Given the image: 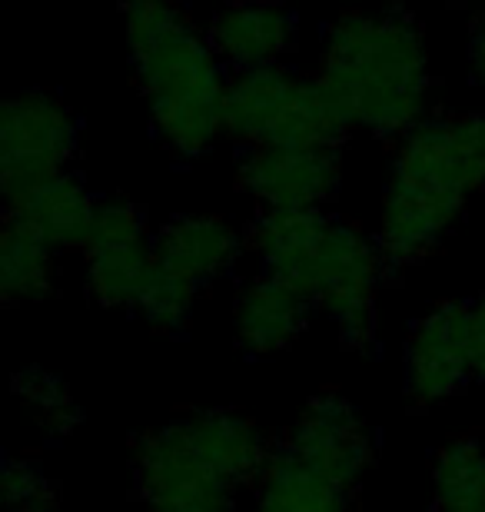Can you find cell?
I'll use <instances>...</instances> for the list:
<instances>
[{
	"label": "cell",
	"mask_w": 485,
	"mask_h": 512,
	"mask_svg": "<svg viewBox=\"0 0 485 512\" xmlns=\"http://www.w3.org/2000/svg\"><path fill=\"white\" fill-rule=\"evenodd\" d=\"M319 84L346 124L373 137H402L429 117L432 74L419 24L406 10H349L326 27Z\"/></svg>",
	"instance_id": "2"
},
{
	"label": "cell",
	"mask_w": 485,
	"mask_h": 512,
	"mask_svg": "<svg viewBox=\"0 0 485 512\" xmlns=\"http://www.w3.org/2000/svg\"><path fill=\"white\" fill-rule=\"evenodd\" d=\"M243 253V237L230 220L216 213H190L170 220L153 240V256L160 266L193 283L196 290L233 270Z\"/></svg>",
	"instance_id": "13"
},
{
	"label": "cell",
	"mask_w": 485,
	"mask_h": 512,
	"mask_svg": "<svg viewBox=\"0 0 485 512\" xmlns=\"http://www.w3.org/2000/svg\"><path fill=\"white\" fill-rule=\"evenodd\" d=\"M472 370V303L446 300L416 320L406 343V393L436 406L466 386Z\"/></svg>",
	"instance_id": "10"
},
{
	"label": "cell",
	"mask_w": 485,
	"mask_h": 512,
	"mask_svg": "<svg viewBox=\"0 0 485 512\" xmlns=\"http://www.w3.org/2000/svg\"><path fill=\"white\" fill-rule=\"evenodd\" d=\"M223 127L240 147H339L353 130L316 74L286 64L230 74Z\"/></svg>",
	"instance_id": "5"
},
{
	"label": "cell",
	"mask_w": 485,
	"mask_h": 512,
	"mask_svg": "<svg viewBox=\"0 0 485 512\" xmlns=\"http://www.w3.org/2000/svg\"><path fill=\"white\" fill-rule=\"evenodd\" d=\"M472 370L485 383V293L472 303Z\"/></svg>",
	"instance_id": "24"
},
{
	"label": "cell",
	"mask_w": 485,
	"mask_h": 512,
	"mask_svg": "<svg viewBox=\"0 0 485 512\" xmlns=\"http://www.w3.org/2000/svg\"><path fill=\"white\" fill-rule=\"evenodd\" d=\"M133 476L150 512H233L230 483L183 433L180 419L150 429L133 446Z\"/></svg>",
	"instance_id": "7"
},
{
	"label": "cell",
	"mask_w": 485,
	"mask_h": 512,
	"mask_svg": "<svg viewBox=\"0 0 485 512\" xmlns=\"http://www.w3.org/2000/svg\"><path fill=\"white\" fill-rule=\"evenodd\" d=\"M183 433L190 443L220 469V473L236 486L256 483L270 463L273 449L266 446V436L253 419H246L230 409H193L180 416Z\"/></svg>",
	"instance_id": "15"
},
{
	"label": "cell",
	"mask_w": 485,
	"mask_h": 512,
	"mask_svg": "<svg viewBox=\"0 0 485 512\" xmlns=\"http://www.w3.org/2000/svg\"><path fill=\"white\" fill-rule=\"evenodd\" d=\"M54 290V247L17 217L0 233V293L7 303H37Z\"/></svg>",
	"instance_id": "18"
},
{
	"label": "cell",
	"mask_w": 485,
	"mask_h": 512,
	"mask_svg": "<svg viewBox=\"0 0 485 512\" xmlns=\"http://www.w3.org/2000/svg\"><path fill=\"white\" fill-rule=\"evenodd\" d=\"M439 512H485V449L476 439H452L432 466Z\"/></svg>",
	"instance_id": "19"
},
{
	"label": "cell",
	"mask_w": 485,
	"mask_h": 512,
	"mask_svg": "<svg viewBox=\"0 0 485 512\" xmlns=\"http://www.w3.org/2000/svg\"><path fill=\"white\" fill-rule=\"evenodd\" d=\"M309 310H313V303L299 290H293L290 283L276 280L270 273H260L236 293V343L253 356L283 350V346H290L306 330Z\"/></svg>",
	"instance_id": "14"
},
{
	"label": "cell",
	"mask_w": 485,
	"mask_h": 512,
	"mask_svg": "<svg viewBox=\"0 0 485 512\" xmlns=\"http://www.w3.org/2000/svg\"><path fill=\"white\" fill-rule=\"evenodd\" d=\"M206 37L230 74L276 67L296 50V14L276 0H240L226 4L210 20Z\"/></svg>",
	"instance_id": "12"
},
{
	"label": "cell",
	"mask_w": 485,
	"mask_h": 512,
	"mask_svg": "<svg viewBox=\"0 0 485 512\" xmlns=\"http://www.w3.org/2000/svg\"><path fill=\"white\" fill-rule=\"evenodd\" d=\"M7 213L27 223L54 250H84L90 227H94L97 200L90 197L77 177L60 173V177L30 193L27 200H20L17 207H7Z\"/></svg>",
	"instance_id": "16"
},
{
	"label": "cell",
	"mask_w": 485,
	"mask_h": 512,
	"mask_svg": "<svg viewBox=\"0 0 485 512\" xmlns=\"http://www.w3.org/2000/svg\"><path fill=\"white\" fill-rule=\"evenodd\" d=\"M77 150V120L64 100L44 90L10 97L0 107V190L17 207L60 173Z\"/></svg>",
	"instance_id": "6"
},
{
	"label": "cell",
	"mask_w": 485,
	"mask_h": 512,
	"mask_svg": "<svg viewBox=\"0 0 485 512\" xmlns=\"http://www.w3.org/2000/svg\"><path fill=\"white\" fill-rule=\"evenodd\" d=\"M479 190H485V114L426 117L402 133L379 213L386 263H416L436 250Z\"/></svg>",
	"instance_id": "3"
},
{
	"label": "cell",
	"mask_w": 485,
	"mask_h": 512,
	"mask_svg": "<svg viewBox=\"0 0 485 512\" xmlns=\"http://www.w3.org/2000/svg\"><path fill=\"white\" fill-rule=\"evenodd\" d=\"M283 446L346 493H353L373 463V436L356 406L339 393H319L309 399L296 423L286 429Z\"/></svg>",
	"instance_id": "11"
},
{
	"label": "cell",
	"mask_w": 485,
	"mask_h": 512,
	"mask_svg": "<svg viewBox=\"0 0 485 512\" xmlns=\"http://www.w3.org/2000/svg\"><path fill=\"white\" fill-rule=\"evenodd\" d=\"M14 396L20 409L50 436H67L80 423V409L70 389L44 370H20L14 376Z\"/></svg>",
	"instance_id": "20"
},
{
	"label": "cell",
	"mask_w": 485,
	"mask_h": 512,
	"mask_svg": "<svg viewBox=\"0 0 485 512\" xmlns=\"http://www.w3.org/2000/svg\"><path fill=\"white\" fill-rule=\"evenodd\" d=\"M263 273L290 283L323 310L353 350L376 343V293L386 256L353 223L323 210L263 213L250 230Z\"/></svg>",
	"instance_id": "4"
},
{
	"label": "cell",
	"mask_w": 485,
	"mask_h": 512,
	"mask_svg": "<svg viewBox=\"0 0 485 512\" xmlns=\"http://www.w3.org/2000/svg\"><path fill=\"white\" fill-rule=\"evenodd\" d=\"M84 256L90 296L110 310H137L157 256L140 210L130 200H97Z\"/></svg>",
	"instance_id": "8"
},
{
	"label": "cell",
	"mask_w": 485,
	"mask_h": 512,
	"mask_svg": "<svg viewBox=\"0 0 485 512\" xmlns=\"http://www.w3.org/2000/svg\"><path fill=\"white\" fill-rule=\"evenodd\" d=\"M120 20L157 137L177 157H200L226 133V64L173 0H123Z\"/></svg>",
	"instance_id": "1"
},
{
	"label": "cell",
	"mask_w": 485,
	"mask_h": 512,
	"mask_svg": "<svg viewBox=\"0 0 485 512\" xmlns=\"http://www.w3.org/2000/svg\"><path fill=\"white\" fill-rule=\"evenodd\" d=\"M339 180V147H243L236 163V183L263 213L323 210Z\"/></svg>",
	"instance_id": "9"
},
{
	"label": "cell",
	"mask_w": 485,
	"mask_h": 512,
	"mask_svg": "<svg viewBox=\"0 0 485 512\" xmlns=\"http://www.w3.org/2000/svg\"><path fill=\"white\" fill-rule=\"evenodd\" d=\"M256 512H349V493L280 443L256 479Z\"/></svg>",
	"instance_id": "17"
},
{
	"label": "cell",
	"mask_w": 485,
	"mask_h": 512,
	"mask_svg": "<svg viewBox=\"0 0 485 512\" xmlns=\"http://www.w3.org/2000/svg\"><path fill=\"white\" fill-rule=\"evenodd\" d=\"M4 503L14 512H57L60 486L34 459H7L4 466Z\"/></svg>",
	"instance_id": "22"
},
{
	"label": "cell",
	"mask_w": 485,
	"mask_h": 512,
	"mask_svg": "<svg viewBox=\"0 0 485 512\" xmlns=\"http://www.w3.org/2000/svg\"><path fill=\"white\" fill-rule=\"evenodd\" d=\"M193 300H196V286L180 280L177 273H170L167 266L153 263V273L147 286L140 293L137 313L157 330H180L183 323L190 320L193 313Z\"/></svg>",
	"instance_id": "21"
},
{
	"label": "cell",
	"mask_w": 485,
	"mask_h": 512,
	"mask_svg": "<svg viewBox=\"0 0 485 512\" xmlns=\"http://www.w3.org/2000/svg\"><path fill=\"white\" fill-rule=\"evenodd\" d=\"M466 57H469V77L482 94H485V17H479L469 30V44H466Z\"/></svg>",
	"instance_id": "23"
}]
</instances>
